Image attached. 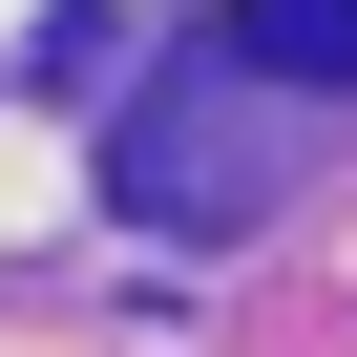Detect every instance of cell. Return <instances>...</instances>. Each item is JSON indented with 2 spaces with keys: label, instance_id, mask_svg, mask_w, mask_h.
<instances>
[{
  "label": "cell",
  "instance_id": "obj_1",
  "mask_svg": "<svg viewBox=\"0 0 357 357\" xmlns=\"http://www.w3.org/2000/svg\"><path fill=\"white\" fill-rule=\"evenodd\" d=\"M211 63L231 84H357V0H231Z\"/></svg>",
  "mask_w": 357,
  "mask_h": 357
}]
</instances>
